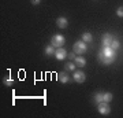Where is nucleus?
I'll list each match as a JSON object with an SVG mask.
<instances>
[{"label": "nucleus", "mask_w": 123, "mask_h": 118, "mask_svg": "<svg viewBox=\"0 0 123 118\" xmlns=\"http://www.w3.org/2000/svg\"><path fill=\"white\" fill-rule=\"evenodd\" d=\"M57 80H59L62 84H67V83H70V76H68L67 71H62V73L57 74Z\"/></svg>", "instance_id": "nucleus-9"}, {"label": "nucleus", "mask_w": 123, "mask_h": 118, "mask_svg": "<svg viewBox=\"0 0 123 118\" xmlns=\"http://www.w3.org/2000/svg\"><path fill=\"white\" fill-rule=\"evenodd\" d=\"M51 44H52L55 48H60V47H63L66 44V39H64L63 35H55L51 39Z\"/></svg>", "instance_id": "nucleus-2"}, {"label": "nucleus", "mask_w": 123, "mask_h": 118, "mask_svg": "<svg viewBox=\"0 0 123 118\" xmlns=\"http://www.w3.org/2000/svg\"><path fill=\"white\" fill-rule=\"evenodd\" d=\"M74 63H75L77 66H79V67H84V66L86 65V59H85L82 55H78V56H75Z\"/></svg>", "instance_id": "nucleus-10"}, {"label": "nucleus", "mask_w": 123, "mask_h": 118, "mask_svg": "<svg viewBox=\"0 0 123 118\" xmlns=\"http://www.w3.org/2000/svg\"><path fill=\"white\" fill-rule=\"evenodd\" d=\"M4 84H6V85H8V87H12V85H14V80L6 78V80H4Z\"/></svg>", "instance_id": "nucleus-19"}, {"label": "nucleus", "mask_w": 123, "mask_h": 118, "mask_svg": "<svg viewBox=\"0 0 123 118\" xmlns=\"http://www.w3.org/2000/svg\"><path fill=\"white\" fill-rule=\"evenodd\" d=\"M100 52L104 54V55H108V56H116L115 55V49H112L111 47H103V49H101Z\"/></svg>", "instance_id": "nucleus-11"}, {"label": "nucleus", "mask_w": 123, "mask_h": 118, "mask_svg": "<svg viewBox=\"0 0 123 118\" xmlns=\"http://www.w3.org/2000/svg\"><path fill=\"white\" fill-rule=\"evenodd\" d=\"M97 111L101 114V115H108L111 113V107H110V103L107 102H101L97 104Z\"/></svg>", "instance_id": "nucleus-4"}, {"label": "nucleus", "mask_w": 123, "mask_h": 118, "mask_svg": "<svg viewBox=\"0 0 123 118\" xmlns=\"http://www.w3.org/2000/svg\"><path fill=\"white\" fill-rule=\"evenodd\" d=\"M112 40H114V36L111 33H104L103 35V44H104V47H111Z\"/></svg>", "instance_id": "nucleus-8"}, {"label": "nucleus", "mask_w": 123, "mask_h": 118, "mask_svg": "<svg viewBox=\"0 0 123 118\" xmlns=\"http://www.w3.org/2000/svg\"><path fill=\"white\" fill-rule=\"evenodd\" d=\"M93 102H94L96 104L101 103V102H103V92H96L94 96H93Z\"/></svg>", "instance_id": "nucleus-15"}, {"label": "nucleus", "mask_w": 123, "mask_h": 118, "mask_svg": "<svg viewBox=\"0 0 123 118\" xmlns=\"http://www.w3.org/2000/svg\"><path fill=\"white\" fill-rule=\"evenodd\" d=\"M114 99V95L111 92H104L103 93V102H107V103H111Z\"/></svg>", "instance_id": "nucleus-14"}, {"label": "nucleus", "mask_w": 123, "mask_h": 118, "mask_svg": "<svg viewBox=\"0 0 123 118\" xmlns=\"http://www.w3.org/2000/svg\"><path fill=\"white\" fill-rule=\"evenodd\" d=\"M64 69H66L67 71H75V70H77V65H75L74 62H68V63L64 65Z\"/></svg>", "instance_id": "nucleus-16"}, {"label": "nucleus", "mask_w": 123, "mask_h": 118, "mask_svg": "<svg viewBox=\"0 0 123 118\" xmlns=\"http://www.w3.org/2000/svg\"><path fill=\"white\" fill-rule=\"evenodd\" d=\"M73 80H74L75 83L82 84V83H85V80H86V74H85L82 70H75L74 74H73Z\"/></svg>", "instance_id": "nucleus-5"}, {"label": "nucleus", "mask_w": 123, "mask_h": 118, "mask_svg": "<svg viewBox=\"0 0 123 118\" xmlns=\"http://www.w3.org/2000/svg\"><path fill=\"white\" fill-rule=\"evenodd\" d=\"M73 51H74L77 55H84L86 51H88V44L85 43V41H77V43L73 45Z\"/></svg>", "instance_id": "nucleus-1"}, {"label": "nucleus", "mask_w": 123, "mask_h": 118, "mask_svg": "<svg viewBox=\"0 0 123 118\" xmlns=\"http://www.w3.org/2000/svg\"><path fill=\"white\" fill-rule=\"evenodd\" d=\"M119 47H120V43H119V40L114 39V40H112V43H111V48L116 51V49H118Z\"/></svg>", "instance_id": "nucleus-17"}, {"label": "nucleus", "mask_w": 123, "mask_h": 118, "mask_svg": "<svg viewBox=\"0 0 123 118\" xmlns=\"http://www.w3.org/2000/svg\"><path fill=\"white\" fill-rule=\"evenodd\" d=\"M56 25L59 29H66L67 26H68V19L64 17H59L56 19Z\"/></svg>", "instance_id": "nucleus-7"}, {"label": "nucleus", "mask_w": 123, "mask_h": 118, "mask_svg": "<svg viewBox=\"0 0 123 118\" xmlns=\"http://www.w3.org/2000/svg\"><path fill=\"white\" fill-rule=\"evenodd\" d=\"M92 40H93L92 33H89V32H84L82 33V41H85V43L88 44V43H92Z\"/></svg>", "instance_id": "nucleus-13"}, {"label": "nucleus", "mask_w": 123, "mask_h": 118, "mask_svg": "<svg viewBox=\"0 0 123 118\" xmlns=\"http://www.w3.org/2000/svg\"><path fill=\"white\" fill-rule=\"evenodd\" d=\"M67 55H68V52L66 51V48L60 47V48H56L55 55H53V56L56 58L57 61H63V59H66V58H67Z\"/></svg>", "instance_id": "nucleus-6"}, {"label": "nucleus", "mask_w": 123, "mask_h": 118, "mask_svg": "<svg viewBox=\"0 0 123 118\" xmlns=\"http://www.w3.org/2000/svg\"><path fill=\"white\" fill-rule=\"evenodd\" d=\"M116 15L120 18H123V6L122 7H118V10H116Z\"/></svg>", "instance_id": "nucleus-18"}, {"label": "nucleus", "mask_w": 123, "mask_h": 118, "mask_svg": "<svg viewBox=\"0 0 123 118\" xmlns=\"http://www.w3.org/2000/svg\"><path fill=\"white\" fill-rule=\"evenodd\" d=\"M115 58L116 56H108V55H104V54H101V52H98V55H97L98 62H101L103 65H105V66L112 65V63L115 62Z\"/></svg>", "instance_id": "nucleus-3"}, {"label": "nucleus", "mask_w": 123, "mask_h": 118, "mask_svg": "<svg viewBox=\"0 0 123 118\" xmlns=\"http://www.w3.org/2000/svg\"><path fill=\"white\" fill-rule=\"evenodd\" d=\"M30 3L33 6H37V4H40V3H41V0H30Z\"/></svg>", "instance_id": "nucleus-21"}, {"label": "nucleus", "mask_w": 123, "mask_h": 118, "mask_svg": "<svg viewBox=\"0 0 123 118\" xmlns=\"http://www.w3.org/2000/svg\"><path fill=\"white\" fill-rule=\"evenodd\" d=\"M55 51H56V48L53 47L52 44H49V45L45 47V55H47V56H52V55H55Z\"/></svg>", "instance_id": "nucleus-12"}, {"label": "nucleus", "mask_w": 123, "mask_h": 118, "mask_svg": "<svg viewBox=\"0 0 123 118\" xmlns=\"http://www.w3.org/2000/svg\"><path fill=\"white\" fill-rule=\"evenodd\" d=\"M75 56H77V54H75L74 51H73V52H68V55H67V58H68V59H73V61L75 59Z\"/></svg>", "instance_id": "nucleus-20"}]
</instances>
